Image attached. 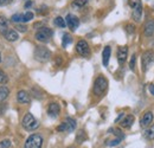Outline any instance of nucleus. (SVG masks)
Here are the masks:
<instances>
[{
    "instance_id": "nucleus-28",
    "label": "nucleus",
    "mask_w": 154,
    "mask_h": 148,
    "mask_svg": "<svg viewBox=\"0 0 154 148\" xmlns=\"http://www.w3.org/2000/svg\"><path fill=\"white\" fill-rule=\"evenodd\" d=\"M11 20H12V23H14V24H19V23L23 21V14H21V13L13 14L12 18H11Z\"/></svg>"
},
{
    "instance_id": "nucleus-17",
    "label": "nucleus",
    "mask_w": 154,
    "mask_h": 148,
    "mask_svg": "<svg viewBox=\"0 0 154 148\" xmlns=\"http://www.w3.org/2000/svg\"><path fill=\"white\" fill-rule=\"evenodd\" d=\"M4 37H5L6 40H8V42H17L19 39V35H18V32L16 30H8L4 35Z\"/></svg>"
},
{
    "instance_id": "nucleus-40",
    "label": "nucleus",
    "mask_w": 154,
    "mask_h": 148,
    "mask_svg": "<svg viewBox=\"0 0 154 148\" xmlns=\"http://www.w3.org/2000/svg\"><path fill=\"white\" fill-rule=\"evenodd\" d=\"M122 117H125V114H123V113H121V114L119 115V117H117V119H116V120H115V122H120Z\"/></svg>"
},
{
    "instance_id": "nucleus-24",
    "label": "nucleus",
    "mask_w": 154,
    "mask_h": 148,
    "mask_svg": "<svg viewBox=\"0 0 154 148\" xmlns=\"http://www.w3.org/2000/svg\"><path fill=\"white\" fill-rule=\"evenodd\" d=\"M128 5L132 10H136V8H140L142 7V4H141V0H128Z\"/></svg>"
},
{
    "instance_id": "nucleus-8",
    "label": "nucleus",
    "mask_w": 154,
    "mask_h": 148,
    "mask_svg": "<svg viewBox=\"0 0 154 148\" xmlns=\"http://www.w3.org/2000/svg\"><path fill=\"white\" fill-rule=\"evenodd\" d=\"M65 23H66V26L71 31H76L77 27L79 26V19L77 18L75 14H71V13H69L65 17Z\"/></svg>"
},
{
    "instance_id": "nucleus-19",
    "label": "nucleus",
    "mask_w": 154,
    "mask_h": 148,
    "mask_svg": "<svg viewBox=\"0 0 154 148\" xmlns=\"http://www.w3.org/2000/svg\"><path fill=\"white\" fill-rule=\"evenodd\" d=\"M10 95V89L6 85H1L0 87V102H4Z\"/></svg>"
},
{
    "instance_id": "nucleus-13",
    "label": "nucleus",
    "mask_w": 154,
    "mask_h": 148,
    "mask_svg": "<svg viewBox=\"0 0 154 148\" xmlns=\"http://www.w3.org/2000/svg\"><path fill=\"white\" fill-rule=\"evenodd\" d=\"M17 101L21 104H29L31 102V96L25 90H19L17 94Z\"/></svg>"
},
{
    "instance_id": "nucleus-12",
    "label": "nucleus",
    "mask_w": 154,
    "mask_h": 148,
    "mask_svg": "<svg viewBox=\"0 0 154 148\" xmlns=\"http://www.w3.org/2000/svg\"><path fill=\"white\" fill-rule=\"evenodd\" d=\"M143 33L146 37H153L154 36V19H148L145 23Z\"/></svg>"
},
{
    "instance_id": "nucleus-10",
    "label": "nucleus",
    "mask_w": 154,
    "mask_h": 148,
    "mask_svg": "<svg viewBox=\"0 0 154 148\" xmlns=\"http://www.w3.org/2000/svg\"><path fill=\"white\" fill-rule=\"evenodd\" d=\"M153 119H154L153 113H152V111H146V113L143 114V116L141 117V120H140V126H141L142 128L149 127L151 123L153 122Z\"/></svg>"
},
{
    "instance_id": "nucleus-35",
    "label": "nucleus",
    "mask_w": 154,
    "mask_h": 148,
    "mask_svg": "<svg viewBox=\"0 0 154 148\" xmlns=\"http://www.w3.org/2000/svg\"><path fill=\"white\" fill-rule=\"evenodd\" d=\"M126 31H127L129 35H133V33L135 32V26L134 25H132V24L126 25Z\"/></svg>"
},
{
    "instance_id": "nucleus-7",
    "label": "nucleus",
    "mask_w": 154,
    "mask_h": 148,
    "mask_svg": "<svg viewBox=\"0 0 154 148\" xmlns=\"http://www.w3.org/2000/svg\"><path fill=\"white\" fill-rule=\"evenodd\" d=\"M154 62V54L152 51H146L143 52V55L141 57V66H142V70L143 72H147L151 64Z\"/></svg>"
},
{
    "instance_id": "nucleus-25",
    "label": "nucleus",
    "mask_w": 154,
    "mask_h": 148,
    "mask_svg": "<svg viewBox=\"0 0 154 148\" xmlns=\"http://www.w3.org/2000/svg\"><path fill=\"white\" fill-rule=\"evenodd\" d=\"M54 23H55V25H56V26H58V27H60V29H64V27L66 26L65 19L62 18V17H57V18H55V20H54Z\"/></svg>"
},
{
    "instance_id": "nucleus-36",
    "label": "nucleus",
    "mask_w": 154,
    "mask_h": 148,
    "mask_svg": "<svg viewBox=\"0 0 154 148\" xmlns=\"http://www.w3.org/2000/svg\"><path fill=\"white\" fill-rule=\"evenodd\" d=\"M57 130L58 131H66V123H65V122L60 123L57 127Z\"/></svg>"
},
{
    "instance_id": "nucleus-37",
    "label": "nucleus",
    "mask_w": 154,
    "mask_h": 148,
    "mask_svg": "<svg viewBox=\"0 0 154 148\" xmlns=\"http://www.w3.org/2000/svg\"><path fill=\"white\" fill-rule=\"evenodd\" d=\"M13 0H0V6H7L12 2Z\"/></svg>"
},
{
    "instance_id": "nucleus-5",
    "label": "nucleus",
    "mask_w": 154,
    "mask_h": 148,
    "mask_svg": "<svg viewBox=\"0 0 154 148\" xmlns=\"http://www.w3.org/2000/svg\"><path fill=\"white\" fill-rule=\"evenodd\" d=\"M54 36V31L51 30V29H49V27H40L38 31L36 32V35H35V38L38 40V42H42V43H48V42H50V39L51 37Z\"/></svg>"
},
{
    "instance_id": "nucleus-9",
    "label": "nucleus",
    "mask_w": 154,
    "mask_h": 148,
    "mask_svg": "<svg viewBox=\"0 0 154 148\" xmlns=\"http://www.w3.org/2000/svg\"><path fill=\"white\" fill-rule=\"evenodd\" d=\"M117 62L120 65H123L127 60V57H128V48L127 46H120L117 49Z\"/></svg>"
},
{
    "instance_id": "nucleus-14",
    "label": "nucleus",
    "mask_w": 154,
    "mask_h": 148,
    "mask_svg": "<svg viewBox=\"0 0 154 148\" xmlns=\"http://www.w3.org/2000/svg\"><path fill=\"white\" fill-rule=\"evenodd\" d=\"M134 116L133 115H127V116H125V119L120 122V125H121V127L122 128H126V129H128V128H131L132 126H133V123H134Z\"/></svg>"
},
{
    "instance_id": "nucleus-23",
    "label": "nucleus",
    "mask_w": 154,
    "mask_h": 148,
    "mask_svg": "<svg viewBox=\"0 0 154 148\" xmlns=\"http://www.w3.org/2000/svg\"><path fill=\"white\" fill-rule=\"evenodd\" d=\"M145 137L147 140H154V125L146 129V131H145Z\"/></svg>"
},
{
    "instance_id": "nucleus-15",
    "label": "nucleus",
    "mask_w": 154,
    "mask_h": 148,
    "mask_svg": "<svg viewBox=\"0 0 154 148\" xmlns=\"http://www.w3.org/2000/svg\"><path fill=\"white\" fill-rule=\"evenodd\" d=\"M110 54H112V49H110V46H106V48L103 49V54H102V63H103L104 66H108V64H109Z\"/></svg>"
},
{
    "instance_id": "nucleus-20",
    "label": "nucleus",
    "mask_w": 154,
    "mask_h": 148,
    "mask_svg": "<svg viewBox=\"0 0 154 148\" xmlns=\"http://www.w3.org/2000/svg\"><path fill=\"white\" fill-rule=\"evenodd\" d=\"M87 2H88V0H74L71 2V7L76 8V10H79V8L84 7L87 5Z\"/></svg>"
},
{
    "instance_id": "nucleus-26",
    "label": "nucleus",
    "mask_w": 154,
    "mask_h": 148,
    "mask_svg": "<svg viewBox=\"0 0 154 148\" xmlns=\"http://www.w3.org/2000/svg\"><path fill=\"white\" fill-rule=\"evenodd\" d=\"M85 140H87V135H85L84 130H79V131L77 133V136H76L77 143H82V142H84Z\"/></svg>"
},
{
    "instance_id": "nucleus-33",
    "label": "nucleus",
    "mask_w": 154,
    "mask_h": 148,
    "mask_svg": "<svg viewBox=\"0 0 154 148\" xmlns=\"http://www.w3.org/2000/svg\"><path fill=\"white\" fill-rule=\"evenodd\" d=\"M135 64H136V55H133L132 58H131V62H129V69L132 71L135 70Z\"/></svg>"
},
{
    "instance_id": "nucleus-2",
    "label": "nucleus",
    "mask_w": 154,
    "mask_h": 148,
    "mask_svg": "<svg viewBox=\"0 0 154 148\" xmlns=\"http://www.w3.org/2000/svg\"><path fill=\"white\" fill-rule=\"evenodd\" d=\"M108 89V81L103 76H98L94 82V94L96 96H102Z\"/></svg>"
},
{
    "instance_id": "nucleus-38",
    "label": "nucleus",
    "mask_w": 154,
    "mask_h": 148,
    "mask_svg": "<svg viewBox=\"0 0 154 148\" xmlns=\"http://www.w3.org/2000/svg\"><path fill=\"white\" fill-rule=\"evenodd\" d=\"M32 5H33V1L32 0H29V1L25 2V8H30Z\"/></svg>"
},
{
    "instance_id": "nucleus-39",
    "label": "nucleus",
    "mask_w": 154,
    "mask_h": 148,
    "mask_svg": "<svg viewBox=\"0 0 154 148\" xmlns=\"http://www.w3.org/2000/svg\"><path fill=\"white\" fill-rule=\"evenodd\" d=\"M148 90H149L151 95L154 96V84H149V85H148Z\"/></svg>"
},
{
    "instance_id": "nucleus-11",
    "label": "nucleus",
    "mask_w": 154,
    "mask_h": 148,
    "mask_svg": "<svg viewBox=\"0 0 154 148\" xmlns=\"http://www.w3.org/2000/svg\"><path fill=\"white\" fill-rule=\"evenodd\" d=\"M59 113H60L59 104L56 103V102H51L49 104V107H48V114H49V116L52 117V119H56L58 115H59Z\"/></svg>"
},
{
    "instance_id": "nucleus-22",
    "label": "nucleus",
    "mask_w": 154,
    "mask_h": 148,
    "mask_svg": "<svg viewBox=\"0 0 154 148\" xmlns=\"http://www.w3.org/2000/svg\"><path fill=\"white\" fill-rule=\"evenodd\" d=\"M71 42H72V38H71V36L69 33H64L63 35V38H62V45H63V48H66Z\"/></svg>"
},
{
    "instance_id": "nucleus-29",
    "label": "nucleus",
    "mask_w": 154,
    "mask_h": 148,
    "mask_svg": "<svg viewBox=\"0 0 154 148\" xmlns=\"http://www.w3.org/2000/svg\"><path fill=\"white\" fill-rule=\"evenodd\" d=\"M121 140H122V139H120V137H116V139H114V140H110V141H108L106 145H107V146H110V147H114V146H117V145H120Z\"/></svg>"
},
{
    "instance_id": "nucleus-16",
    "label": "nucleus",
    "mask_w": 154,
    "mask_h": 148,
    "mask_svg": "<svg viewBox=\"0 0 154 148\" xmlns=\"http://www.w3.org/2000/svg\"><path fill=\"white\" fill-rule=\"evenodd\" d=\"M10 30V27H8V20L6 17H4V16H0V35H5L7 31Z\"/></svg>"
},
{
    "instance_id": "nucleus-18",
    "label": "nucleus",
    "mask_w": 154,
    "mask_h": 148,
    "mask_svg": "<svg viewBox=\"0 0 154 148\" xmlns=\"http://www.w3.org/2000/svg\"><path fill=\"white\" fill-rule=\"evenodd\" d=\"M64 122L66 123V131H68V133H71V131H74V130L76 129L77 123L75 119H72V117H66Z\"/></svg>"
},
{
    "instance_id": "nucleus-30",
    "label": "nucleus",
    "mask_w": 154,
    "mask_h": 148,
    "mask_svg": "<svg viewBox=\"0 0 154 148\" xmlns=\"http://www.w3.org/2000/svg\"><path fill=\"white\" fill-rule=\"evenodd\" d=\"M109 133H113V134H115L117 137H120V139H123L125 137V135L122 134V131L120 129H116V128H110V129L108 130Z\"/></svg>"
},
{
    "instance_id": "nucleus-31",
    "label": "nucleus",
    "mask_w": 154,
    "mask_h": 148,
    "mask_svg": "<svg viewBox=\"0 0 154 148\" xmlns=\"http://www.w3.org/2000/svg\"><path fill=\"white\" fill-rule=\"evenodd\" d=\"M11 147V140L5 139L0 141V148H10Z\"/></svg>"
},
{
    "instance_id": "nucleus-3",
    "label": "nucleus",
    "mask_w": 154,
    "mask_h": 148,
    "mask_svg": "<svg viewBox=\"0 0 154 148\" xmlns=\"http://www.w3.org/2000/svg\"><path fill=\"white\" fill-rule=\"evenodd\" d=\"M43 142L44 139L40 134H32L26 139L24 148H42Z\"/></svg>"
},
{
    "instance_id": "nucleus-6",
    "label": "nucleus",
    "mask_w": 154,
    "mask_h": 148,
    "mask_svg": "<svg viewBox=\"0 0 154 148\" xmlns=\"http://www.w3.org/2000/svg\"><path fill=\"white\" fill-rule=\"evenodd\" d=\"M76 51L77 54L82 57H85V58H89L90 57V48H89V44L87 43V40L84 39H81L78 40L76 44Z\"/></svg>"
},
{
    "instance_id": "nucleus-21",
    "label": "nucleus",
    "mask_w": 154,
    "mask_h": 148,
    "mask_svg": "<svg viewBox=\"0 0 154 148\" xmlns=\"http://www.w3.org/2000/svg\"><path fill=\"white\" fill-rule=\"evenodd\" d=\"M141 17H142V7L140 8H136V10H133L132 12V18L134 19L135 21H140L141 20Z\"/></svg>"
},
{
    "instance_id": "nucleus-27",
    "label": "nucleus",
    "mask_w": 154,
    "mask_h": 148,
    "mask_svg": "<svg viewBox=\"0 0 154 148\" xmlns=\"http://www.w3.org/2000/svg\"><path fill=\"white\" fill-rule=\"evenodd\" d=\"M32 19H33V13L29 11V12H26V13L23 14V21L21 23H27V21H30Z\"/></svg>"
},
{
    "instance_id": "nucleus-32",
    "label": "nucleus",
    "mask_w": 154,
    "mask_h": 148,
    "mask_svg": "<svg viewBox=\"0 0 154 148\" xmlns=\"http://www.w3.org/2000/svg\"><path fill=\"white\" fill-rule=\"evenodd\" d=\"M7 82H8V77L6 76L4 71L0 70V84H6Z\"/></svg>"
},
{
    "instance_id": "nucleus-41",
    "label": "nucleus",
    "mask_w": 154,
    "mask_h": 148,
    "mask_svg": "<svg viewBox=\"0 0 154 148\" xmlns=\"http://www.w3.org/2000/svg\"><path fill=\"white\" fill-rule=\"evenodd\" d=\"M0 62H1V54H0Z\"/></svg>"
},
{
    "instance_id": "nucleus-4",
    "label": "nucleus",
    "mask_w": 154,
    "mask_h": 148,
    "mask_svg": "<svg viewBox=\"0 0 154 148\" xmlns=\"http://www.w3.org/2000/svg\"><path fill=\"white\" fill-rule=\"evenodd\" d=\"M35 58L40 63H45V62L50 60L51 51L45 46H37L35 50Z\"/></svg>"
},
{
    "instance_id": "nucleus-1",
    "label": "nucleus",
    "mask_w": 154,
    "mask_h": 148,
    "mask_svg": "<svg viewBox=\"0 0 154 148\" xmlns=\"http://www.w3.org/2000/svg\"><path fill=\"white\" fill-rule=\"evenodd\" d=\"M21 125H23L24 129H26L27 131H33V130H36L39 127L38 120H37L31 113H27V114L24 116Z\"/></svg>"
},
{
    "instance_id": "nucleus-34",
    "label": "nucleus",
    "mask_w": 154,
    "mask_h": 148,
    "mask_svg": "<svg viewBox=\"0 0 154 148\" xmlns=\"http://www.w3.org/2000/svg\"><path fill=\"white\" fill-rule=\"evenodd\" d=\"M14 29L17 30V31H19V32H26L27 31V27L25 26V25H23V24H16L14 25Z\"/></svg>"
}]
</instances>
